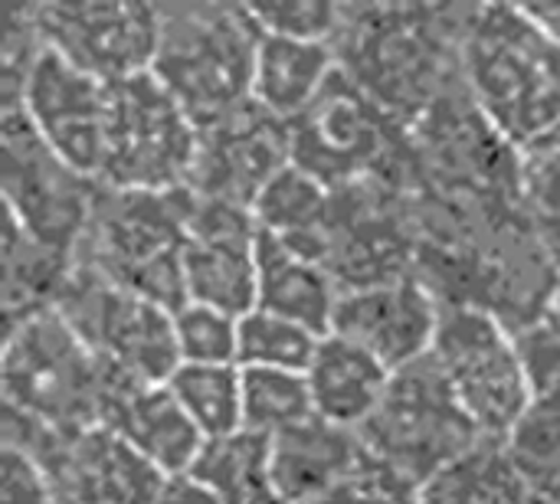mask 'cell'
I'll list each match as a JSON object with an SVG mask.
<instances>
[{
  "mask_svg": "<svg viewBox=\"0 0 560 504\" xmlns=\"http://www.w3.org/2000/svg\"><path fill=\"white\" fill-rule=\"evenodd\" d=\"M56 504H72V502H62V499H59V502H56Z\"/></svg>",
  "mask_w": 560,
  "mask_h": 504,
  "instance_id": "43",
  "label": "cell"
},
{
  "mask_svg": "<svg viewBox=\"0 0 560 504\" xmlns=\"http://www.w3.org/2000/svg\"><path fill=\"white\" fill-rule=\"evenodd\" d=\"M555 331L560 335V279L558 285H555V292H551V298H548V308H545V315H541Z\"/></svg>",
  "mask_w": 560,
  "mask_h": 504,
  "instance_id": "42",
  "label": "cell"
},
{
  "mask_svg": "<svg viewBox=\"0 0 560 504\" xmlns=\"http://www.w3.org/2000/svg\"><path fill=\"white\" fill-rule=\"evenodd\" d=\"M328 203H331V187H325L302 167L289 164L266 184V190L253 203V216L259 230L302 249L322 230Z\"/></svg>",
  "mask_w": 560,
  "mask_h": 504,
  "instance_id": "28",
  "label": "cell"
},
{
  "mask_svg": "<svg viewBox=\"0 0 560 504\" xmlns=\"http://www.w3.org/2000/svg\"><path fill=\"white\" fill-rule=\"evenodd\" d=\"M56 312L85 348L125 384H167L180 367L174 312L75 266Z\"/></svg>",
  "mask_w": 560,
  "mask_h": 504,
  "instance_id": "11",
  "label": "cell"
},
{
  "mask_svg": "<svg viewBox=\"0 0 560 504\" xmlns=\"http://www.w3.org/2000/svg\"><path fill=\"white\" fill-rule=\"evenodd\" d=\"M0 374L7 410L62 433L102 426L118 384L56 308L3 325Z\"/></svg>",
  "mask_w": 560,
  "mask_h": 504,
  "instance_id": "5",
  "label": "cell"
},
{
  "mask_svg": "<svg viewBox=\"0 0 560 504\" xmlns=\"http://www.w3.org/2000/svg\"><path fill=\"white\" fill-rule=\"evenodd\" d=\"M512 341H515V354H518V364L525 371V380L538 397L551 394L560 387V335L541 318L528 328H518L512 331Z\"/></svg>",
  "mask_w": 560,
  "mask_h": 504,
  "instance_id": "37",
  "label": "cell"
},
{
  "mask_svg": "<svg viewBox=\"0 0 560 504\" xmlns=\"http://www.w3.org/2000/svg\"><path fill=\"white\" fill-rule=\"evenodd\" d=\"M102 426L131 443L148 462H154L171 479L190 476L197 456L207 446L177 397L167 390V384L118 380L105 403Z\"/></svg>",
  "mask_w": 560,
  "mask_h": 504,
  "instance_id": "19",
  "label": "cell"
},
{
  "mask_svg": "<svg viewBox=\"0 0 560 504\" xmlns=\"http://www.w3.org/2000/svg\"><path fill=\"white\" fill-rule=\"evenodd\" d=\"M312 417H315V400L305 374L243 371V430L276 439L279 433Z\"/></svg>",
  "mask_w": 560,
  "mask_h": 504,
  "instance_id": "30",
  "label": "cell"
},
{
  "mask_svg": "<svg viewBox=\"0 0 560 504\" xmlns=\"http://www.w3.org/2000/svg\"><path fill=\"white\" fill-rule=\"evenodd\" d=\"M190 479L220 504H285L272 476V443L249 430L207 443Z\"/></svg>",
  "mask_w": 560,
  "mask_h": 504,
  "instance_id": "26",
  "label": "cell"
},
{
  "mask_svg": "<svg viewBox=\"0 0 560 504\" xmlns=\"http://www.w3.org/2000/svg\"><path fill=\"white\" fill-rule=\"evenodd\" d=\"M174 341L180 364L230 367L240 358V318L210 305L184 302L174 312Z\"/></svg>",
  "mask_w": 560,
  "mask_h": 504,
  "instance_id": "32",
  "label": "cell"
},
{
  "mask_svg": "<svg viewBox=\"0 0 560 504\" xmlns=\"http://www.w3.org/2000/svg\"><path fill=\"white\" fill-rule=\"evenodd\" d=\"M167 390L177 397V403L207 443L243 433V371L236 364H180L171 374Z\"/></svg>",
  "mask_w": 560,
  "mask_h": 504,
  "instance_id": "27",
  "label": "cell"
},
{
  "mask_svg": "<svg viewBox=\"0 0 560 504\" xmlns=\"http://www.w3.org/2000/svg\"><path fill=\"white\" fill-rule=\"evenodd\" d=\"M322 335L289 321L282 315L253 308L240 318V358L243 371H292L305 374L315 361Z\"/></svg>",
  "mask_w": 560,
  "mask_h": 504,
  "instance_id": "29",
  "label": "cell"
},
{
  "mask_svg": "<svg viewBox=\"0 0 560 504\" xmlns=\"http://www.w3.org/2000/svg\"><path fill=\"white\" fill-rule=\"evenodd\" d=\"M59 492L49 472L23 449L3 446L0 453V504H56Z\"/></svg>",
  "mask_w": 560,
  "mask_h": 504,
  "instance_id": "38",
  "label": "cell"
},
{
  "mask_svg": "<svg viewBox=\"0 0 560 504\" xmlns=\"http://www.w3.org/2000/svg\"><path fill=\"white\" fill-rule=\"evenodd\" d=\"M292 164L325 187L387 177L407 187L410 138L338 66L325 92L289 125Z\"/></svg>",
  "mask_w": 560,
  "mask_h": 504,
  "instance_id": "7",
  "label": "cell"
},
{
  "mask_svg": "<svg viewBox=\"0 0 560 504\" xmlns=\"http://www.w3.org/2000/svg\"><path fill=\"white\" fill-rule=\"evenodd\" d=\"M305 377L315 400V417L358 433L381 407L394 371L364 348L338 335H325Z\"/></svg>",
  "mask_w": 560,
  "mask_h": 504,
  "instance_id": "22",
  "label": "cell"
},
{
  "mask_svg": "<svg viewBox=\"0 0 560 504\" xmlns=\"http://www.w3.org/2000/svg\"><path fill=\"white\" fill-rule=\"evenodd\" d=\"M525 13L555 39L560 43V0H545V3H522Z\"/></svg>",
  "mask_w": 560,
  "mask_h": 504,
  "instance_id": "40",
  "label": "cell"
},
{
  "mask_svg": "<svg viewBox=\"0 0 560 504\" xmlns=\"http://www.w3.org/2000/svg\"><path fill=\"white\" fill-rule=\"evenodd\" d=\"M0 184L7 216L39 243L75 256L102 184L72 171L20 108H3L0 118Z\"/></svg>",
  "mask_w": 560,
  "mask_h": 504,
  "instance_id": "13",
  "label": "cell"
},
{
  "mask_svg": "<svg viewBox=\"0 0 560 504\" xmlns=\"http://www.w3.org/2000/svg\"><path fill=\"white\" fill-rule=\"evenodd\" d=\"M272 443V476L285 504H308L335 489L368 456L354 430L312 417Z\"/></svg>",
  "mask_w": 560,
  "mask_h": 504,
  "instance_id": "20",
  "label": "cell"
},
{
  "mask_svg": "<svg viewBox=\"0 0 560 504\" xmlns=\"http://www.w3.org/2000/svg\"><path fill=\"white\" fill-rule=\"evenodd\" d=\"M75 272V256L30 236L13 216L3 226V325L56 308Z\"/></svg>",
  "mask_w": 560,
  "mask_h": 504,
  "instance_id": "25",
  "label": "cell"
},
{
  "mask_svg": "<svg viewBox=\"0 0 560 504\" xmlns=\"http://www.w3.org/2000/svg\"><path fill=\"white\" fill-rule=\"evenodd\" d=\"M299 253L322 262L341 292L417 276L420 230L407 187L387 177L335 187L322 230Z\"/></svg>",
  "mask_w": 560,
  "mask_h": 504,
  "instance_id": "6",
  "label": "cell"
},
{
  "mask_svg": "<svg viewBox=\"0 0 560 504\" xmlns=\"http://www.w3.org/2000/svg\"><path fill=\"white\" fill-rule=\"evenodd\" d=\"M430 358L486 439L505 443L535 403L512 331L482 308L443 305Z\"/></svg>",
  "mask_w": 560,
  "mask_h": 504,
  "instance_id": "12",
  "label": "cell"
},
{
  "mask_svg": "<svg viewBox=\"0 0 560 504\" xmlns=\"http://www.w3.org/2000/svg\"><path fill=\"white\" fill-rule=\"evenodd\" d=\"M200 128L148 72L108 85L105 157L98 184L108 190H187Z\"/></svg>",
  "mask_w": 560,
  "mask_h": 504,
  "instance_id": "9",
  "label": "cell"
},
{
  "mask_svg": "<svg viewBox=\"0 0 560 504\" xmlns=\"http://www.w3.org/2000/svg\"><path fill=\"white\" fill-rule=\"evenodd\" d=\"M292 164L289 121L256 102L200 131L187 190L200 200L253 210L266 184Z\"/></svg>",
  "mask_w": 560,
  "mask_h": 504,
  "instance_id": "16",
  "label": "cell"
},
{
  "mask_svg": "<svg viewBox=\"0 0 560 504\" xmlns=\"http://www.w3.org/2000/svg\"><path fill=\"white\" fill-rule=\"evenodd\" d=\"M308 504H420V485L368 453L354 472Z\"/></svg>",
  "mask_w": 560,
  "mask_h": 504,
  "instance_id": "36",
  "label": "cell"
},
{
  "mask_svg": "<svg viewBox=\"0 0 560 504\" xmlns=\"http://www.w3.org/2000/svg\"><path fill=\"white\" fill-rule=\"evenodd\" d=\"M443 305L417 279H397L371 289L341 292L331 335L364 348L394 374L430 358Z\"/></svg>",
  "mask_w": 560,
  "mask_h": 504,
  "instance_id": "18",
  "label": "cell"
},
{
  "mask_svg": "<svg viewBox=\"0 0 560 504\" xmlns=\"http://www.w3.org/2000/svg\"><path fill=\"white\" fill-rule=\"evenodd\" d=\"M259 292L256 308L282 315L289 321H299L312 328L315 335H331V321L341 302L338 282L328 276V269L285 239L259 230Z\"/></svg>",
  "mask_w": 560,
  "mask_h": 504,
  "instance_id": "21",
  "label": "cell"
},
{
  "mask_svg": "<svg viewBox=\"0 0 560 504\" xmlns=\"http://www.w3.org/2000/svg\"><path fill=\"white\" fill-rule=\"evenodd\" d=\"M158 504H220L203 485H197L190 476H180V479H171L164 495L158 499Z\"/></svg>",
  "mask_w": 560,
  "mask_h": 504,
  "instance_id": "39",
  "label": "cell"
},
{
  "mask_svg": "<svg viewBox=\"0 0 560 504\" xmlns=\"http://www.w3.org/2000/svg\"><path fill=\"white\" fill-rule=\"evenodd\" d=\"M518 180L535 220L560 216V121L518 148Z\"/></svg>",
  "mask_w": 560,
  "mask_h": 504,
  "instance_id": "33",
  "label": "cell"
},
{
  "mask_svg": "<svg viewBox=\"0 0 560 504\" xmlns=\"http://www.w3.org/2000/svg\"><path fill=\"white\" fill-rule=\"evenodd\" d=\"M262 33L308 39V43H335L345 3L328 0H282V3H249Z\"/></svg>",
  "mask_w": 560,
  "mask_h": 504,
  "instance_id": "35",
  "label": "cell"
},
{
  "mask_svg": "<svg viewBox=\"0 0 560 504\" xmlns=\"http://www.w3.org/2000/svg\"><path fill=\"white\" fill-rule=\"evenodd\" d=\"M358 436L374 459L397 469L420 489L486 439L433 358L394 374L381 407Z\"/></svg>",
  "mask_w": 560,
  "mask_h": 504,
  "instance_id": "8",
  "label": "cell"
},
{
  "mask_svg": "<svg viewBox=\"0 0 560 504\" xmlns=\"http://www.w3.org/2000/svg\"><path fill=\"white\" fill-rule=\"evenodd\" d=\"M472 3H345L341 72L397 125L413 128L463 82Z\"/></svg>",
  "mask_w": 560,
  "mask_h": 504,
  "instance_id": "1",
  "label": "cell"
},
{
  "mask_svg": "<svg viewBox=\"0 0 560 504\" xmlns=\"http://www.w3.org/2000/svg\"><path fill=\"white\" fill-rule=\"evenodd\" d=\"M256 249H259V223L253 210L200 200L190 194L187 243H184L187 302L210 305L236 318L249 315L256 308V292H259Z\"/></svg>",
  "mask_w": 560,
  "mask_h": 504,
  "instance_id": "15",
  "label": "cell"
},
{
  "mask_svg": "<svg viewBox=\"0 0 560 504\" xmlns=\"http://www.w3.org/2000/svg\"><path fill=\"white\" fill-rule=\"evenodd\" d=\"M463 82L515 148L560 121V43L522 3H472Z\"/></svg>",
  "mask_w": 560,
  "mask_h": 504,
  "instance_id": "2",
  "label": "cell"
},
{
  "mask_svg": "<svg viewBox=\"0 0 560 504\" xmlns=\"http://www.w3.org/2000/svg\"><path fill=\"white\" fill-rule=\"evenodd\" d=\"M335 72L338 52L331 43L262 33L253 75V102L292 125L325 92Z\"/></svg>",
  "mask_w": 560,
  "mask_h": 504,
  "instance_id": "23",
  "label": "cell"
},
{
  "mask_svg": "<svg viewBox=\"0 0 560 504\" xmlns=\"http://www.w3.org/2000/svg\"><path fill=\"white\" fill-rule=\"evenodd\" d=\"M30 7L46 46L92 79L118 85L154 69L161 7L105 0H56Z\"/></svg>",
  "mask_w": 560,
  "mask_h": 504,
  "instance_id": "14",
  "label": "cell"
},
{
  "mask_svg": "<svg viewBox=\"0 0 560 504\" xmlns=\"http://www.w3.org/2000/svg\"><path fill=\"white\" fill-rule=\"evenodd\" d=\"M558 504H560V502H558Z\"/></svg>",
  "mask_w": 560,
  "mask_h": 504,
  "instance_id": "44",
  "label": "cell"
},
{
  "mask_svg": "<svg viewBox=\"0 0 560 504\" xmlns=\"http://www.w3.org/2000/svg\"><path fill=\"white\" fill-rule=\"evenodd\" d=\"M190 194L98 190L92 220L75 249V266L177 312L187 302L184 243Z\"/></svg>",
  "mask_w": 560,
  "mask_h": 504,
  "instance_id": "4",
  "label": "cell"
},
{
  "mask_svg": "<svg viewBox=\"0 0 560 504\" xmlns=\"http://www.w3.org/2000/svg\"><path fill=\"white\" fill-rule=\"evenodd\" d=\"M538 233H541V246H545V256L548 262L555 266L560 279V216L555 220H538Z\"/></svg>",
  "mask_w": 560,
  "mask_h": 504,
  "instance_id": "41",
  "label": "cell"
},
{
  "mask_svg": "<svg viewBox=\"0 0 560 504\" xmlns=\"http://www.w3.org/2000/svg\"><path fill=\"white\" fill-rule=\"evenodd\" d=\"M262 26L246 3H161L151 75L203 131L253 102Z\"/></svg>",
  "mask_w": 560,
  "mask_h": 504,
  "instance_id": "3",
  "label": "cell"
},
{
  "mask_svg": "<svg viewBox=\"0 0 560 504\" xmlns=\"http://www.w3.org/2000/svg\"><path fill=\"white\" fill-rule=\"evenodd\" d=\"M512 459L548 504L560 502V387L538 397L505 439Z\"/></svg>",
  "mask_w": 560,
  "mask_h": 504,
  "instance_id": "31",
  "label": "cell"
},
{
  "mask_svg": "<svg viewBox=\"0 0 560 504\" xmlns=\"http://www.w3.org/2000/svg\"><path fill=\"white\" fill-rule=\"evenodd\" d=\"M3 446L30 453L72 504H158L171 482L108 426L62 433L3 407Z\"/></svg>",
  "mask_w": 560,
  "mask_h": 504,
  "instance_id": "10",
  "label": "cell"
},
{
  "mask_svg": "<svg viewBox=\"0 0 560 504\" xmlns=\"http://www.w3.org/2000/svg\"><path fill=\"white\" fill-rule=\"evenodd\" d=\"M420 504H548L512 459L502 439H482L453 466L436 472L423 489Z\"/></svg>",
  "mask_w": 560,
  "mask_h": 504,
  "instance_id": "24",
  "label": "cell"
},
{
  "mask_svg": "<svg viewBox=\"0 0 560 504\" xmlns=\"http://www.w3.org/2000/svg\"><path fill=\"white\" fill-rule=\"evenodd\" d=\"M46 52V39L36 26L33 7H16L7 13L3 39H0V102L3 108H16L23 98V89Z\"/></svg>",
  "mask_w": 560,
  "mask_h": 504,
  "instance_id": "34",
  "label": "cell"
},
{
  "mask_svg": "<svg viewBox=\"0 0 560 504\" xmlns=\"http://www.w3.org/2000/svg\"><path fill=\"white\" fill-rule=\"evenodd\" d=\"M16 108L72 171L98 180L108 125L105 82L75 69L46 46Z\"/></svg>",
  "mask_w": 560,
  "mask_h": 504,
  "instance_id": "17",
  "label": "cell"
}]
</instances>
